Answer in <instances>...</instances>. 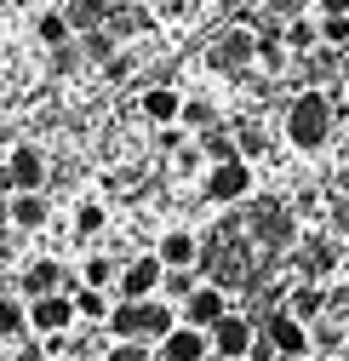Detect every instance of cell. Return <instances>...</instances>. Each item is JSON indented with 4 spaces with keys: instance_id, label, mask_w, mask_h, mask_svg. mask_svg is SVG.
Listing matches in <instances>:
<instances>
[{
    "instance_id": "obj_1",
    "label": "cell",
    "mask_w": 349,
    "mask_h": 361,
    "mask_svg": "<svg viewBox=\"0 0 349 361\" xmlns=\"http://www.w3.org/2000/svg\"><path fill=\"white\" fill-rule=\"evenodd\" d=\"M332 132H338V109H332V98L321 92V86H310V92H298L286 104V144L292 149L315 155V149L332 144Z\"/></svg>"
},
{
    "instance_id": "obj_2",
    "label": "cell",
    "mask_w": 349,
    "mask_h": 361,
    "mask_svg": "<svg viewBox=\"0 0 349 361\" xmlns=\"http://www.w3.org/2000/svg\"><path fill=\"white\" fill-rule=\"evenodd\" d=\"M252 195V161L246 155H229V161H212L206 166V201L217 207H235Z\"/></svg>"
},
{
    "instance_id": "obj_3",
    "label": "cell",
    "mask_w": 349,
    "mask_h": 361,
    "mask_svg": "<svg viewBox=\"0 0 349 361\" xmlns=\"http://www.w3.org/2000/svg\"><path fill=\"white\" fill-rule=\"evenodd\" d=\"M160 281H166L160 252H144V258H132V264H120V276H115V298H155Z\"/></svg>"
},
{
    "instance_id": "obj_4",
    "label": "cell",
    "mask_w": 349,
    "mask_h": 361,
    "mask_svg": "<svg viewBox=\"0 0 349 361\" xmlns=\"http://www.w3.org/2000/svg\"><path fill=\"white\" fill-rule=\"evenodd\" d=\"M80 322V310H75V293H40V298H29V327L34 333H69Z\"/></svg>"
},
{
    "instance_id": "obj_5",
    "label": "cell",
    "mask_w": 349,
    "mask_h": 361,
    "mask_svg": "<svg viewBox=\"0 0 349 361\" xmlns=\"http://www.w3.org/2000/svg\"><path fill=\"white\" fill-rule=\"evenodd\" d=\"M206 333H212V350L224 355V361H241V355H252V344H258V327L246 322V315H235V310L217 315Z\"/></svg>"
},
{
    "instance_id": "obj_6",
    "label": "cell",
    "mask_w": 349,
    "mask_h": 361,
    "mask_svg": "<svg viewBox=\"0 0 349 361\" xmlns=\"http://www.w3.org/2000/svg\"><path fill=\"white\" fill-rule=\"evenodd\" d=\"M264 338H269L281 355H310V344H315L310 322H298L292 310H275V315H269V322H264Z\"/></svg>"
},
{
    "instance_id": "obj_7",
    "label": "cell",
    "mask_w": 349,
    "mask_h": 361,
    "mask_svg": "<svg viewBox=\"0 0 349 361\" xmlns=\"http://www.w3.org/2000/svg\"><path fill=\"white\" fill-rule=\"evenodd\" d=\"M201 355H212V333L195 322H178L160 338V361H201Z\"/></svg>"
},
{
    "instance_id": "obj_8",
    "label": "cell",
    "mask_w": 349,
    "mask_h": 361,
    "mask_svg": "<svg viewBox=\"0 0 349 361\" xmlns=\"http://www.w3.org/2000/svg\"><path fill=\"white\" fill-rule=\"evenodd\" d=\"M6 190H46V155L34 144H18L6 155Z\"/></svg>"
},
{
    "instance_id": "obj_9",
    "label": "cell",
    "mask_w": 349,
    "mask_h": 361,
    "mask_svg": "<svg viewBox=\"0 0 349 361\" xmlns=\"http://www.w3.org/2000/svg\"><path fill=\"white\" fill-rule=\"evenodd\" d=\"M252 58H258V35H252V29H229V35L212 47V69H246Z\"/></svg>"
},
{
    "instance_id": "obj_10",
    "label": "cell",
    "mask_w": 349,
    "mask_h": 361,
    "mask_svg": "<svg viewBox=\"0 0 349 361\" xmlns=\"http://www.w3.org/2000/svg\"><path fill=\"white\" fill-rule=\"evenodd\" d=\"M217 315H229V293L224 287H195L189 298H184V322H195V327H212L217 322Z\"/></svg>"
},
{
    "instance_id": "obj_11",
    "label": "cell",
    "mask_w": 349,
    "mask_h": 361,
    "mask_svg": "<svg viewBox=\"0 0 349 361\" xmlns=\"http://www.w3.org/2000/svg\"><path fill=\"white\" fill-rule=\"evenodd\" d=\"M155 252H160V264H166V269H195V264H201V241H195L189 230H166Z\"/></svg>"
},
{
    "instance_id": "obj_12",
    "label": "cell",
    "mask_w": 349,
    "mask_h": 361,
    "mask_svg": "<svg viewBox=\"0 0 349 361\" xmlns=\"http://www.w3.org/2000/svg\"><path fill=\"white\" fill-rule=\"evenodd\" d=\"M46 218H52V207H46V195H40V190H18V195H12V224H18L23 235L46 230Z\"/></svg>"
},
{
    "instance_id": "obj_13",
    "label": "cell",
    "mask_w": 349,
    "mask_h": 361,
    "mask_svg": "<svg viewBox=\"0 0 349 361\" xmlns=\"http://www.w3.org/2000/svg\"><path fill=\"white\" fill-rule=\"evenodd\" d=\"M172 327H178V315H172L166 298H144V304H138V338H155V344H160Z\"/></svg>"
},
{
    "instance_id": "obj_14",
    "label": "cell",
    "mask_w": 349,
    "mask_h": 361,
    "mask_svg": "<svg viewBox=\"0 0 349 361\" xmlns=\"http://www.w3.org/2000/svg\"><path fill=\"white\" fill-rule=\"evenodd\" d=\"M138 109H144V121H155V126H172V121H184V98L172 92V86H149Z\"/></svg>"
},
{
    "instance_id": "obj_15",
    "label": "cell",
    "mask_w": 349,
    "mask_h": 361,
    "mask_svg": "<svg viewBox=\"0 0 349 361\" xmlns=\"http://www.w3.org/2000/svg\"><path fill=\"white\" fill-rule=\"evenodd\" d=\"M63 287V269H58V258H34L29 269H23V293L29 298H40V293H58Z\"/></svg>"
},
{
    "instance_id": "obj_16",
    "label": "cell",
    "mask_w": 349,
    "mask_h": 361,
    "mask_svg": "<svg viewBox=\"0 0 349 361\" xmlns=\"http://www.w3.org/2000/svg\"><path fill=\"white\" fill-rule=\"evenodd\" d=\"M303 264H310V276H326V269H338V264H343V241L315 235V241H310V252H303Z\"/></svg>"
},
{
    "instance_id": "obj_17",
    "label": "cell",
    "mask_w": 349,
    "mask_h": 361,
    "mask_svg": "<svg viewBox=\"0 0 349 361\" xmlns=\"http://www.w3.org/2000/svg\"><path fill=\"white\" fill-rule=\"evenodd\" d=\"M69 293H75L80 322H109V310H115V304H109V293H103V287H69Z\"/></svg>"
},
{
    "instance_id": "obj_18",
    "label": "cell",
    "mask_w": 349,
    "mask_h": 361,
    "mask_svg": "<svg viewBox=\"0 0 349 361\" xmlns=\"http://www.w3.org/2000/svg\"><path fill=\"white\" fill-rule=\"evenodd\" d=\"M286 310H292V315H298V322H315V315H321V310H326V293H321V287H315V281H303V287H298V293H292V304H286Z\"/></svg>"
},
{
    "instance_id": "obj_19",
    "label": "cell",
    "mask_w": 349,
    "mask_h": 361,
    "mask_svg": "<svg viewBox=\"0 0 349 361\" xmlns=\"http://www.w3.org/2000/svg\"><path fill=\"white\" fill-rule=\"evenodd\" d=\"M69 29H75V23H69L63 12H40V18H34V35H40V47H63V40H69Z\"/></svg>"
},
{
    "instance_id": "obj_20",
    "label": "cell",
    "mask_w": 349,
    "mask_h": 361,
    "mask_svg": "<svg viewBox=\"0 0 349 361\" xmlns=\"http://www.w3.org/2000/svg\"><path fill=\"white\" fill-rule=\"evenodd\" d=\"M321 47H349V12H321Z\"/></svg>"
},
{
    "instance_id": "obj_21",
    "label": "cell",
    "mask_w": 349,
    "mask_h": 361,
    "mask_svg": "<svg viewBox=\"0 0 349 361\" xmlns=\"http://www.w3.org/2000/svg\"><path fill=\"white\" fill-rule=\"evenodd\" d=\"M23 327H29V310L18 298H0V338H23Z\"/></svg>"
},
{
    "instance_id": "obj_22",
    "label": "cell",
    "mask_w": 349,
    "mask_h": 361,
    "mask_svg": "<svg viewBox=\"0 0 349 361\" xmlns=\"http://www.w3.org/2000/svg\"><path fill=\"white\" fill-rule=\"evenodd\" d=\"M201 149H206L212 161H229V155H241V144L229 138L224 126H206V132H201Z\"/></svg>"
},
{
    "instance_id": "obj_23",
    "label": "cell",
    "mask_w": 349,
    "mask_h": 361,
    "mask_svg": "<svg viewBox=\"0 0 349 361\" xmlns=\"http://www.w3.org/2000/svg\"><path fill=\"white\" fill-rule=\"evenodd\" d=\"M75 235H103V201H80L75 207Z\"/></svg>"
},
{
    "instance_id": "obj_24",
    "label": "cell",
    "mask_w": 349,
    "mask_h": 361,
    "mask_svg": "<svg viewBox=\"0 0 349 361\" xmlns=\"http://www.w3.org/2000/svg\"><path fill=\"white\" fill-rule=\"evenodd\" d=\"M184 126H195V132H206V126H217V109H212L206 98H184Z\"/></svg>"
},
{
    "instance_id": "obj_25",
    "label": "cell",
    "mask_w": 349,
    "mask_h": 361,
    "mask_svg": "<svg viewBox=\"0 0 349 361\" xmlns=\"http://www.w3.org/2000/svg\"><path fill=\"white\" fill-rule=\"evenodd\" d=\"M189 293H195V276H189V269H166V281H160V298H178V304H184Z\"/></svg>"
},
{
    "instance_id": "obj_26",
    "label": "cell",
    "mask_w": 349,
    "mask_h": 361,
    "mask_svg": "<svg viewBox=\"0 0 349 361\" xmlns=\"http://www.w3.org/2000/svg\"><path fill=\"white\" fill-rule=\"evenodd\" d=\"M103 361H149V350H144V338H115Z\"/></svg>"
},
{
    "instance_id": "obj_27",
    "label": "cell",
    "mask_w": 349,
    "mask_h": 361,
    "mask_svg": "<svg viewBox=\"0 0 349 361\" xmlns=\"http://www.w3.org/2000/svg\"><path fill=\"white\" fill-rule=\"evenodd\" d=\"M80 276H86V287H109V281H115V264L98 252V258H86V269H80Z\"/></svg>"
},
{
    "instance_id": "obj_28",
    "label": "cell",
    "mask_w": 349,
    "mask_h": 361,
    "mask_svg": "<svg viewBox=\"0 0 349 361\" xmlns=\"http://www.w3.org/2000/svg\"><path fill=\"white\" fill-rule=\"evenodd\" d=\"M326 218H332L338 230L349 235V195H332V201H326Z\"/></svg>"
},
{
    "instance_id": "obj_29",
    "label": "cell",
    "mask_w": 349,
    "mask_h": 361,
    "mask_svg": "<svg viewBox=\"0 0 349 361\" xmlns=\"http://www.w3.org/2000/svg\"><path fill=\"white\" fill-rule=\"evenodd\" d=\"M12 344H18L12 361H46V350H40V344H23V338H12Z\"/></svg>"
},
{
    "instance_id": "obj_30",
    "label": "cell",
    "mask_w": 349,
    "mask_h": 361,
    "mask_svg": "<svg viewBox=\"0 0 349 361\" xmlns=\"http://www.w3.org/2000/svg\"><path fill=\"white\" fill-rule=\"evenodd\" d=\"M321 12H349V0H321Z\"/></svg>"
},
{
    "instance_id": "obj_31",
    "label": "cell",
    "mask_w": 349,
    "mask_h": 361,
    "mask_svg": "<svg viewBox=\"0 0 349 361\" xmlns=\"http://www.w3.org/2000/svg\"><path fill=\"white\" fill-rule=\"evenodd\" d=\"M0 224H12V201H0Z\"/></svg>"
},
{
    "instance_id": "obj_32",
    "label": "cell",
    "mask_w": 349,
    "mask_h": 361,
    "mask_svg": "<svg viewBox=\"0 0 349 361\" xmlns=\"http://www.w3.org/2000/svg\"><path fill=\"white\" fill-rule=\"evenodd\" d=\"M269 361H303V355H281V350H275V355H269Z\"/></svg>"
},
{
    "instance_id": "obj_33",
    "label": "cell",
    "mask_w": 349,
    "mask_h": 361,
    "mask_svg": "<svg viewBox=\"0 0 349 361\" xmlns=\"http://www.w3.org/2000/svg\"><path fill=\"white\" fill-rule=\"evenodd\" d=\"M343 269H349V235H343Z\"/></svg>"
},
{
    "instance_id": "obj_34",
    "label": "cell",
    "mask_w": 349,
    "mask_h": 361,
    "mask_svg": "<svg viewBox=\"0 0 349 361\" xmlns=\"http://www.w3.org/2000/svg\"><path fill=\"white\" fill-rule=\"evenodd\" d=\"M303 361H326V350H321V355H303Z\"/></svg>"
},
{
    "instance_id": "obj_35",
    "label": "cell",
    "mask_w": 349,
    "mask_h": 361,
    "mask_svg": "<svg viewBox=\"0 0 349 361\" xmlns=\"http://www.w3.org/2000/svg\"><path fill=\"white\" fill-rule=\"evenodd\" d=\"M201 361H224V355H217V350H212V355H201Z\"/></svg>"
},
{
    "instance_id": "obj_36",
    "label": "cell",
    "mask_w": 349,
    "mask_h": 361,
    "mask_svg": "<svg viewBox=\"0 0 349 361\" xmlns=\"http://www.w3.org/2000/svg\"><path fill=\"white\" fill-rule=\"evenodd\" d=\"M343 361H349V338H343Z\"/></svg>"
}]
</instances>
